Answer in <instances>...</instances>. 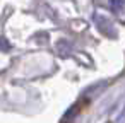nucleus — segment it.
<instances>
[{"instance_id": "obj_1", "label": "nucleus", "mask_w": 125, "mask_h": 123, "mask_svg": "<svg viewBox=\"0 0 125 123\" xmlns=\"http://www.w3.org/2000/svg\"><path fill=\"white\" fill-rule=\"evenodd\" d=\"M84 104H87V101H86V99H82V101H79V103H77V104H75L74 108H70V109L67 111V114L63 116V120H62V123H69L70 120H74V118L77 116V113H79V111L82 109V106H84Z\"/></svg>"}, {"instance_id": "obj_2", "label": "nucleus", "mask_w": 125, "mask_h": 123, "mask_svg": "<svg viewBox=\"0 0 125 123\" xmlns=\"http://www.w3.org/2000/svg\"><path fill=\"white\" fill-rule=\"evenodd\" d=\"M122 7H123V0H111V9L122 10Z\"/></svg>"}]
</instances>
